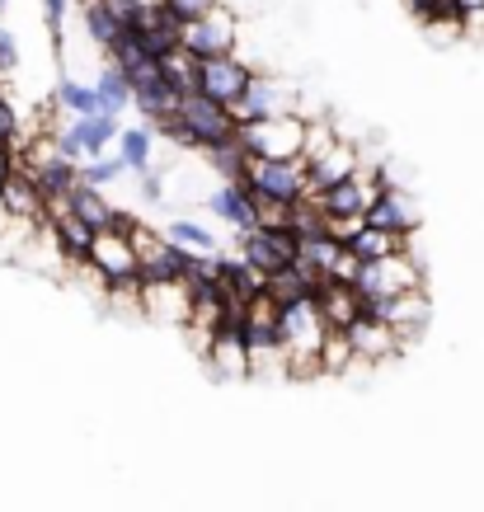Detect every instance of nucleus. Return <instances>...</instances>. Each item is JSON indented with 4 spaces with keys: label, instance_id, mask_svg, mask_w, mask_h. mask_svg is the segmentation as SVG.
<instances>
[{
    "label": "nucleus",
    "instance_id": "obj_32",
    "mask_svg": "<svg viewBox=\"0 0 484 512\" xmlns=\"http://www.w3.org/2000/svg\"><path fill=\"white\" fill-rule=\"evenodd\" d=\"M47 19V33H52V47H57V62H66V5L71 0H38Z\"/></svg>",
    "mask_w": 484,
    "mask_h": 512
},
{
    "label": "nucleus",
    "instance_id": "obj_33",
    "mask_svg": "<svg viewBox=\"0 0 484 512\" xmlns=\"http://www.w3.org/2000/svg\"><path fill=\"white\" fill-rule=\"evenodd\" d=\"M221 0H165V10H170L179 24H193V19H203V15H212Z\"/></svg>",
    "mask_w": 484,
    "mask_h": 512
},
{
    "label": "nucleus",
    "instance_id": "obj_34",
    "mask_svg": "<svg viewBox=\"0 0 484 512\" xmlns=\"http://www.w3.org/2000/svg\"><path fill=\"white\" fill-rule=\"evenodd\" d=\"M19 71V38L10 33V24L0 19V80H10Z\"/></svg>",
    "mask_w": 484,
    "mask_h": 512
},
{
    "label": "nucleus",
    "instance_id": "obj_25",
    "mask_svg": "<svg viewBox=\"0 0 484 512\" xmlns=\"http://www.w3.org/2000/svg\"><path fill=\"white\" fill-rule=\"evenodd\" d=\"M362 264H376V259H391L400 249H409V235H395V231H381V226H362L358 240H353Z\"/></svg>",
    "mask_w": 484,
    "mask_h": 512
},
{
    "label": "nucleus",
    "instance_id": "obj_17",
    "mask_svg": "<svg viewBox=\"0 0 484 512\" xmlns=\"http://www.w3.org/2000/svg\"><path fill=\"white\" fill-rule=\"evenodd\" d=\"M376 320H386V325L405 339V348L414 339H419L423 329H428V320H433V301H428V292H405V296H391V301H381V306H372Z\"/></svg>",
    "mask_w": 484,
    "mask_h": 512
},
{
    "label": "nucleus",
    "instance_id": "obj_7",
    "mask_svg": "<svg viewBox=\"0 0 484 512\" xmlns=\"http://www.w3.org/2000/svg\"><path fill=\"white\" fill-rule=\"evenodd\" d=\"M179 47H184L193 62L235 57V52H240V19H235L226 5H217L212 15H203V19H193V24H184V33H179Z\"/></svg>",
    "mask_w": 484,
    "mask_h": 512
},
{
    "label": "nucleus",
    "instance_id": "obj_36",
    "mask_svg": "<svg viewBox=\"0 0 484 512\" xmlns=\"http://www.w3.org/2000/svg\"><path fill=\"white\" fill-rule=\"evenodd\" d=\"M104 5H109V10H113V19H118L123 29H132V24H137V15H141V10H146V5H160V0H104Z\"/></svg>",
    "mask_w": 484,
    "mask_h": 512
},
{
    "label": "nucleus",
    "instance_id": "obj_14",
    "mask_svg": "<svg viewBox=\"0 0 484 512\" xmlns=\"http://www.w3.org/2000/svg\"><path fill=\"white\" fill-rule=\"evenodd\" d=\"M203 207L217 221H226L235 235H245V231H254V226H264V212H259V198L250 193V184H217L203 198Z\"/></svg>",
    "mask_w": 484,
    "mask_h": 512
},
{
    "label": "nucleus",
    "instance_id": "obj_37",
    "mask_svg": "<svg viewBox=\"0 0 484 512\" xmlns=\"http://www.w3.org/2000/svg\"><path fill=\"white\" fill-rule=\"evenodd\" d=\"M80 5H85V0H80Z\"/></svg>",
    "mask_w": 484,
    "mask_h": 512
},
{
    "label": "nucleus",
    "instance_id": "obj_15",
    "mask_svg": "<svg viewBox=\"0 0 484 512\" xmlns=\"http://www.w3.org/2000/svg\"><path fill=\"white\" fill-rule=\"evenodd\" d=\"M348 343H353L358 367H381V362H395V357L405 353V339L386 320H376V315H362L358 325L348 329Z\"/></svg>",
    "mask_w": 484,
    "mask_h": 512
},
{
    "label": "nucleus",
    "instance_id": "obj_22",
    "mask_svg": "<svg viewBox=\"0 0 484 512\" xmlns=\"http://www.w3.org/2000/svg\"><path fill=\"white\" fill-rule=\"evenodd\" d=\"M43 212H47L43 193L33 184V174L19 165V170L0 184V217L5 221H43Z\"/></svg>",
    "mask_w": 484,
    "mask_h": 512
},
{
    "label": "nucleus",
    "instance_id": "obj_9",
    "mask_svg": "<svg viewBox=\"0 0 484 512\" xmlns=\"http://www.w3.org/2000/svg\"><path fill=\"white\" fill-rule=\"evenodd\" d=\"M127 85H132V109H137L151 127L165 123V118H174V113H179V104H184V94H179L170 80H165L160 62L137 66V71L127 76Z\"/></svg>",
    "mask_w": 484,
    "mask_h": 512
},
{
    "label": "nucleus",
    "instance_id": "obj_10",
    "mask_svg": "<svg viewBox=\"0 0 484 512\" xmlns=\"http://www.w3.org/2000/svg\"><path fill=\"white\" fill-rule=\"evenodd\" d=\"M113 141H118V118L99 113V118H71V123H66L62 132L52 137V146H57L66 160L85 165V160H99V156H104Z\"/></svg>",
    "mask_w": 484,
    "mask_h": 512
},
{
    "label": "nucleus",
    "instance_id": "obj_16",
    "mask_svg": "<svg viewBox=\"0 0 484 512\" xmlns=\"http://www.w3.org/2000/svg\"><path fill=\"white\" fill-rule=\"evenodd\" d=\"M311 301H315V311H320V320H325L329 329H339V334H348L362 315H372L353 282H320L311 292Z\"/></svg>",
    "mask_w": 484,
    "mask_h": 512
},
{
    "label": "nucleus",
    "instance_id": "obj_8",
    "mask_svg": "<svg viewBox=\"0 0 484 512\" xmlns=\"http://www.w3.org/2000/svg\"><path fill=\"white\" fill-rule=\"evenodd\" d=\"M235 254H240L259 278H273V273L297 264V235L287 231V226H254V231L235 235Z\"/></svg>",
    "mask_w": 484,
    "mask_h": 512
},
{
    "label": "nucleus",
    "instance_id": "obj_30",
    "mask_svg": "<svg viewBox=\"0 0 484 512\" xmlns=\"http://www.w3.org/2000/svg\"><path fill=\"white\" fill-rule=\"evenodd\" d=\"M160 71H165V80H170L179 94H198V62L188 57L184 47H179V52H170V57L160 62Z\"/></svg>",
    "mask_w": 484,
    "mask_h": 512
},
{
    "label": "nucleus",
    "instance_id": "obj_29",
    "mask_svg": "<svg viewBox=\"0 0 484 512\" xmlns=\"http://www.w3.org/2000/svg\"><path fill=\"white\" fill-rule=\"evenodd\" d=\"M348 367H358V357H353V343H348V334L329 329L325 353H320V372H325V376H344Z\"/></svg>",
    "mask_w": 484,
    "mask_h": 512
},
{
    "label": "nucleus",
    "instance_id": "obj_12",
    "mask_svg": "<svg viewBox=\"0 0 484 512\" xmlns=\"http://www.w3.org/2000/svg\"><path fill=\"white\" fill-rule=\"evenodd\" d=\"M47 221V235H52V245H57V254H62L66 264H80L85 268V259H90L94 240H99V231H94L90 221H80L66 202H57V207H47L43 212Z\"/></svg>",
    "mask_w": 484,
    "mask_h": 512
},
{
    "label": "nucleus",
    "instance_id": "obj_11",
    "mask_svg": "<svg viewBox=\"0 0 484 512\" xmlns=\"http://www.w3.org/2000/svg\"><path fill=\"white\" fill-rule=\"evenodd\" d=\"M254 80V62H245L240 52L235 57H212V62H198V94L217 99L221 109H235L245 90Z\"/></svg>",
    "mask_w": 484,
    "mask_h": 512
},
{
    "label": "nucleus",
    "instance_id": "obj_2",
    "mask_svg": "<svg viewBox=\"0 0 484 512\" xmlns=\"http://www.w3.org/2000/svg\"><path fill=\"white\" fill-rule=\"evenodd\" d=\"M85 268H90L94 282H99L109 296H127V301H137V292H141V254H137V245H132V235L127 231H99V240H94Z\"/></svg>",
    "mask_w": 484,
    "mask_h": 512
},
{
    "label": "nucleus",
    "instance_id": "obj_6",
    "mask_svg": "<svg viewBox=\"0 0 484 512\" xmlns=\"http://www.w3.org/2000/svg\"><path fill=\"white\" fill-rule=\"evenodd\" d=\"M423 287V264L414 249H400L391 259H376V264H362L358 273V292L367 301V311L391 301V296H405V292H419Z\"/></svg>",
    "mask_w": 484,
    "mask_h": 512
},
{
    "label": "nucleus",
    "instance_id": "obj_5",
    "mask_svg": "<svg viewBox=\"0 0 484 512\" xmlns=\"http://www.w3.org/2000/svg\"><path fill=\"white\" fill-rule=\"evenodd\" d=\"M282 113H301V85L287 80L282 71H254L250 90L231 109V118L245 127V123H264V118H282Z\"/></svg>",
    "mask_w": 484,
    "mask_h": 512
},
{
    "label": "nucleus",
    "instance_id": "obj_18",
    "mask_svg": "<svg viewBox=\"0 0 484 512\" xmlns=\"http://www.w3.org/2000/svg\"><path fill=\"white\" fill-rule=\"evenodd\" d=\"M127 33H132V38H137L156 62H165L170 52H179V33H184V24H179V19L165 10V0H160V5H146V10L137 15V24H132Z\"/></svg>",
    "mask_w": 484,
    "mask_h": 512
},
{
    "label": "nucleus",
    "instance_id": "obj_28",
    "mask_svg": "<svg viewBox=\"0 0 484 512\" xmlns=\"http://www.w3.org/2000/svg\"><path fill=\"white\" fill-rule=\"evenodd\" d=\"M165 240H174V245L193 249V254H212V249H217V235L207 231L203 221H193V217H174V221H165Z\"/></svg>",
    "mask_w": 484,
    "mask_h": 512
},
{
    "label": "nucleus",
    "instance_id": "obj_3",
    "mask_svg": "<svg viewBox=\"0 0 484 512\" xmlns=\"http://www.w3.org/2000/svg\"><path fill=\"white\" fill-rule=\"evenodd\" d=\"M245 184L259 198V212L264 207H297V202L311 198V170H306V160H250Z\"/></svg>",
    "mask_w": 484,
    "mask_h": 512
},
{
    "label": "nucleus",
    "instance_id": "obj_19",
    "mask_svg": "<svg viewBox=\"0 0 484 512\" xmlns=\"http://www.w3.org/2000/svg\"><path fill=\"white\" fill-rule=\"evenodd\" d=\"M203 362H207V372L231 376V381H245V376H250V348H245V329H240V325H221L217 334H212V343L203 348Z\"/></svg>",
    "mask_w": 484,
    "mask_h": 512
},
{
    "label": "nucleus",
    "instance_id": "obj_20",
    "mask_svg": "<svg viewBox=\"0 0 484 512\" xmlns=\"http://www.w3.org/2000/svg\"><path fill=\"white\" fill-rule=\"evenodd\" d=\"M362 165H367V160H362V146H358V141L339 137L325 151V156L306 165V170H311V198H315V193H325V188H334V184H344V179H353Z\"/></svg>",
    "mask_w": 484,
    "mask_h": 512
},
{
    "label": "nucleus",
    "instance_id": "obj_4",
    "mask_svg": "<svg viewBox=\"0 0 484 512\" xmlns=\"http://www.w3.org/2000/svg\"><path fill=\"white\" fill-rule=\"evenodd\" d=\"M235 141L245 146L250 160H301V151H306V118L301 113H282V118H264V123H245L235 132Z\"/></svg>",
    "mask_w": 484,
    "mask_h": 512
},
{
    "label": "nucleus",
    "instance_id": "obj_1",
    "mask_svg": "<svg viewBox=\"0 0 484 512\" xmlns=\"http://www.w3.org/2000/svg\"><path fill=\"white\" fill-rule=\"evenodd\" d=\"M240 123L231 118V109H221L217 99L207 94H184V104L174 118L156 123V137H170L179 151H217V146H231Z\"/></svg>",
    "mask_w": 484,
    "mask_h": 512
},
{
    "label": "nucleus",
    "instance_id": "obj_13",
    "mask_svg": "<svg viewBox=\"0 0 484 512\" xmlns=\"http://www.w3.org/2000/svg\"><path fill=\"white\" fill-rule=\"evenodd\" d=\"M137 306L146 320L170 329H188V315H193V292L188 282H146L137 292Z\"/></svg>",
    "mask_w": 484,
    "mask_h": 512
},
{
    "label": "nucleus",
    "instance_id": "obj_21",
    "mask_svg": "<svg viewBox=\"0 0 484 512\" xmlns=\"http://www.w3.org/2000/svg\"><path fill=\"white\" fill-rule=\"evenodd\" d=\"M367 226L395 235H414L419 231V202L409 198V188H381V198L367 207Z\"/></svg>",
    "mask_w": 484,
    "mask_h": 512
},
{
    "label": "nucleus",
    "instance_id": "obj_26",
    "mask_svg": "<svg viewBox=\"0 0 484 512\" xmlns=\"http://www.w3.org/2000/svg\"><path fill=\"white\" fill-rule=\"evenodd\" d=\"M94 94H99V109L109 113V118H118L123 109H132V85H127V76L109 62H104V71H99V80H94Z\"/></svg>",
    "mask_w": 484,
    "mask_h": 512
},
{
    "label": "nucleus",
    "instance_id": "obj_31",
    "mask_svg": "<svg viewBox=\"0 0 484 512\" xmlns=\"http://www.w3.org/2000/svg\"><path fill=\"white\" fill-rule=\"evenodd\" d=\"M123 174H127L123 156H99V160H85V165H80V184L109 188L113 179H123Z\"/></svg>",
    "mask_w": 484,
    "mask_h": 512
},
{
    "label": "nucleus",
    "instance_id": "obj_24",
    "mask_svg": "<svg viewBox=\"0 0 484 512\" xmlns=\"http://www.w3.org/2000/svg\"><path fill=\"white\" fill-rule=\"evenodd\" d=\"M80 19H85V33H90V43L99 47L104 57H109V47L123 38V24L113 19V10L104 5V0H85V5H80Z\"/></svg>",
    "mask_w": 484,
    "mask_h": 512
},
{
    "label": "nucleus",
    "instance_id": "obj_27",
    "mask_svg": "<svg viewBox=\"0 0 484 512\" xmlns=\"http://www.w3.org/2000/svg\"><path fill=\"white\" fill-rule=\"evenodd\" d=\"M57 104H62L66 118H99V94H94V85H80V80L62 76L57 80Z\"/></svg>",
    "mask_w": 484,
    "mask_h": 512
},
{
    "label": "nucleus",
    "instance_id": "obj_23",
    "mask_svg": "<svg viewBox=\"0 0 484 512\" xmlns=\"http://www.w3.org/2000/svg\"><path fill=\"white\" fill-rule=\"evenodd\" d=\"M118 156H123L127 174H151L156 170V127H123L118 132Z\"/></svg>",
    "mask_w": 484,
    "mask_h": 512
},
{
    "label": "nucleus",
    "instance_id": "obj_35",
    "mask_svg": "<svg viewBox=\"0 0 484 512\" xmlns=\"http://www.w3.org/2000/svg\"><path fill=\"white\" fill-rule=\"evenodd\" d=\"M29 132H24V123H19V109L10 94H0V141H24Z\"/></svg>",
    "mask_w": 484,
    "mask_h": 512
}]
</instances>
